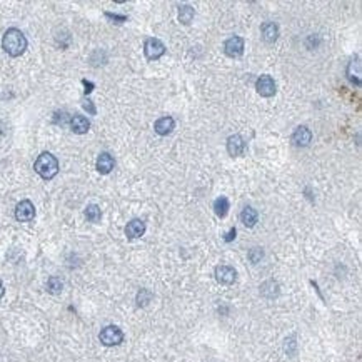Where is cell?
I'll return each mask as SVG.
<instances>
[{
    "instance_id": "cell-13",
    "label": "cell",
    "mask_w": 362,
    "mask_h": 362,
    "mask_svg": "<svg viewBox=\"0 0 362 362\" xmlns=\"http://www.w3.org/2000/svg\"><path fill=\"white\" fill-rule=\"evenodd\" d=\"M70 128H72L74 134L82 136V134L88 132V128H90V122H88V118L84 117V116H74L70 118Z\"/></svg>"
},
{
    "instance_id": "cell-16",
    "label": "cell",
    "mask_w": 362,
    "mask_h": 362,
    "mask_svg": "<svg viewBox=\"0 0 362 362\" xmlns=\"http://www.w3.org/2000/svg\"><path fill=\"white\" fill-rule=\"evenodd\" d=\"M257 219H259V214L252 207H244V210L240 212V222L246 227H254L257 224Z\"/></svg>"
},
{
    "instance_id": "cell-2",
    "label": "cell",
    "mask_w": 362,
    "mask_h": 362,
    "mask_svg": "<svg viewBox=\"0 0 362 362\" xmlns=\"http://www.w3.org/2000/svg\"><path fill=\"white\" fill-rule=\"evenodd\" d=\"M34 168H36V172L42 178L50 180V178L56 177L58 172V160L50 152H42L40 156L37 157L36 164H34Z\"/></svg>"
},
{
    "instance_id": "cell-12",
    "label": "cell",
    "mask_w": 362,
    "mask_h": 362,
    "mask_svg": "<svg viewBox=\"0 0 362 362\" xmlns=\"http://www.w3.org/2000/svg\"><path fill=\"white\" fill-rule=\"evenodd\" d=\"M96 167H97V170H98V172L106 176V174H110V172H112V168L116 167V160H114V157L110 156V154L102 152L100 156L97 157Z\"/></svg>"
},
{
    "instance_id": "cell-3",
    "label": "cell",
    "mask_w": 362,
    "mask_h": 362,
    "mask_svg": "<svg viewBox=\"0 0 362 362\" xmlns=\"http://www.w3.org/2000/svg\"><path fill=\"white\" fill-rule=\"evenodd\" d=\"M98 339H100V342L104 346L114 347V346H118L124 340V332L118 329L117 326H107L100 330Z\"/></svg>"
},
{
    "instance_id": "cell-26",
    "label": "cell",
    "mask_w": 362,
    "mask_h": 362,
    "mask_svg": "<svg viewBox=\"0 0 362 362\" xmlns=\"http://www.w3.org/2000/svg\"><path fill=\"white\" fill-rule=\"evenodd\" d=\"M82 84H84V86H86V94H90V92L94 90V87H96V86H94L92 82L86 80V78H84V80H82Z\"/></svg>"
},
{
    "instance_id": "cell-18",
    "label": "cell",
    "mask_w": 362,
    "mask_h": 362,
    "mask_svg": "<svg viewBox=\"0 0 362 362\" xmlns=\"http://www.w3.org/2000/svg\"><path fill=\"white\" fill-rule=\"evenodd\" d=\"M194 16H196V12L190 6H180L178 7V20L184 24V26H189V24L192 22V18H194Z\"/></svg>"
},
{
    "instance_id": "cell-7",
    "label": "cell",
    "mask_w": 362,
    "mask_h": 362,
    "mask_svg": "<svg viewBox=\"0 0 362 362\" xmlns=\"http://www.w3.org/2000/svg\"><path fill=\"white\" fill-rule=\"evenodd\" d=\"M244 47H246L244 38L234 36V37H230V38H227V40H226L224 52L229 57H240L242 54H244Z\"/></svg>"
},
{
    "instance_id": "cell-8",
    "label": "cell",
    "mask_w": 362,
    "mask_h": 362,
    "mask_svg": "<svg viewBox=\"0 0 362 362\" xmlns=\"http://www.w3.org/2000/svg\"><path fill=\"white\" fill-rule=\"evenodd\" d=\"M216 279L220 282V284L230 286L234 284L237 279V272L232 269L230 266H219L216 269Z\"/></svg>"
},
{
    "instance_id": "cell-10",
    "label": "cell",
    "mask_w": 362,
    "mask_h": 362,
    "mask_svg": "<svg viewBox=\"0 0 362 362\" xmlns=\"http://www.w3.org/2000/svg\"><path fill=\"white\" fill-rule=\"evenodd\" d=\"M312 140V132L310 128H307L306 126H299L292 134V142L299 147H307Z\"/></svg>"
},
{
    "instance_id": "cell-27",
    "label": "cell",
    "mask_w": 362,
    "mask_h": 362,
    "mask_svg": "<svg viewBox=\"0 0 362 362\" xmlns=\"http://www.w3.org/2000/svg\"><path fill=\"white\" fill-rule=\"evenodd\" d=\"M84 107H86L90 114H96V107L92 106V102H90V100H86V102H84Z\"/></svg>"
},
{
    "instance_id": "cell-21",
    "label": "cell",
    "mask_w": 362,
    "mask_h": 362,
    "mask_svg": "<svg viewBox=\"0 0 362 362\" xmlns=\"http://www.w3.org/2000/svg\"><path fill=\"white\" fill-rule=\"evenodd\" d=\"M62 289H64V284L58 277H50V279L47 280V290L50 292V294H60Z\"/></svg>"
},
{
    "instance_id": "cell-23",
    "label": "cell",
    "mask_w": 362,
    "mask_h": 362,
    "mask_svg": "<svg viewBox=\"0 0 362 362\" xmlns=\"http://www.w3.org/2000/svg\"><path fill=\"white\" fill-rule=\"evenodd\" d=\"M264 257V252H262V249H259V247H254L250 252H249V259L252 264H257V262H260V259Z\"/></svg>"
},
{
    "instance_id": "cell-20",
    "label": "cell",
    "mask_w": 362,
    "mask_h": 362,
    "mask_svg": "<svg viewBox=\"0 0 362 362\" xmlns=\"http://www.w3.org/2000/svg\"><path fill=\"white\" fill-rule=\"evenodd\" d=\"M86 217H87V220L88 222H98L100 220V217H102V212H100V207L96 206V204H90V206H87V209H86Z\"/></svg>"
},
{
    "instance_id": "cell-17",
    "label": "cell",
    "mask_w": 362,
    "mask_h": 362,
    "mask_svg": "<svg viewBox=\"0 0 362 362\" xmlns=\"http://www.w3.org/2000/svg\"><path fill=\"white\" fill-rule=\"evenodd\" d=\"M214 212L217 217H226L227 212H229V200H227V197H217L214 200Z\"/></svg>"
},
{
    "instance_id": "cell-14",
    "label": "cell",
    "mask_w": 362,
    "mask_h": 362,
    "mask_svg": "<svg viewBox=\"0 0 362 362\" xmlns=\"http://www.w3.org/2000/svg\"><path fill=\"white\" fill-rule=\"evenodd\" d=\"M174 127H176V120H174L172 117H160L158 120L156 122V126H154V130H156L158 136H168Z\"/></svg>"
},
{
    "instance_id": "cell-24",
    "label": "cell",
    "mask_w": 362,
    "mask_h": 362,
    "mask_svg": "<svg viewBox=\"0 0 362 362\" xmlns=\"http://www.w3.org/2000/svg\"><path fill=\"white\" fill-rule=\"evenodd\" d=\"M106 16L108 18H112V20H117L116 24H122V22H126L127 20V17L126 16H116V14H110V12H107Z\"/></svg>"
},
{
    "instance_id": "cell-9",
    "label": "cell",
    "mask_w": 362,
    "mask_h": 362,
    "mask_svg": "<svg viewBox=\"0 0 362 362\" xmlns=\"http://www.w3.org/2000/svg\"><path fill=\"white\" fill-rule=\"evenodd\" d=\"M244 150H246V142H244V138L239 136V134L230 136L229 138H227V152H229L232 157L242 156Z\"/></svg>"
},
{
    "instance_id": "cell-22",
    "label": "cell",
    "mask_w": 362,
    "mask_h": 362,
    "mask_svg": "<svg viewBox=\"0 0 362 362\" xmlns=\"http://www.w3.org/2000/svg\"><path fill=\"white\" fill-rule=\"evenodd\" d=\"M150 300H152V294H150V292H148L147 289L138 290V294H137V304H138V306L146 307Z\"/></svg>"
},
{
    "instance_id": "cell-1",
    "label": "cell",
    "mask_w": 362,
    "mask_h": 362,
    "mask_svg": "<svg viewBox=\"0 0 362 362\" xmlns=\"http://www.w3.org/2000/svg\"><path fill=\"white\" fill-rule=\"evenodd\" d=\"M2 47L8 56L12 57H18L26 52L27 48V38L26 36L18 30V28H8V30L4 34L2 38Z\"/></svg>"
},
{
    "instance_id": "cell-11",
    "label": "cell",
    "mask_w": 362,
    "mask_h": 362,
    "mask_svg": "<svg viewBox=\"0 0 362 362\" xmlns=\"http://www.w3.org/2000/svg\"><path fill=\"white\" fill-rule=\"evenodd\" d=\"M146 234V222L140 219H132L126 226V236L128 239H138Z\"/></svg>"
},
{
    "instance_id": "cell-19",
    "label": "cell",
    "mask_w": 362,
    "mask_h": 362,
    "mask_svg": "<svg viewBox=\"0 0 362 362\" xmlns=\"http://www.w3.org/2000/svg\"><path fill=\"white\" fill-rule=\"evenodd\" d=\"M260 294L264 297L272 299V297H276L277 294H279V286H277L274 280L266 282V284H262V287H260Z\"/></svg>"
},
{
    "instance_id": "cell-15",
    "label": "cell",
    "mask_w": 362,
    "mask_h": 362,
    "mask_svg": "<svg viewBox=\"0 0 362 362\" xmlns=\"http://www.w3.org/2000/svg\"><path fill=\"white\" fill-rule=\"evenodd\" d=\"M277 37H279V27H277V24L266 22L264 26H262V38H264L267 44H274L277 40Z\"/></svg>"
},
{
    "instance_id": "cell-28",
    "label": "cell",
    "mask_w": 362,
    "mask_h": 362,
    "mask_svg": "<svg viewBox=\"0 0 362 362\" xmlns=\"http://www.w3.org/2000/svg\"><path fill=\"white\" fill-rule=\"evenodd\" d=\"M4 294H6V287H4L2 280H0V299H2V297H4Z\"/></svg>"
},
{
    "instance_id": "cell-5",
    "label": "cell",
    "mask_w": 362,
    "mask_h": 362,
    "mask_svg": "<svg viewBox=\"0 0 362 362\" xmlns=\"http://www.w3.org/2000/svg\"><path fill=\"white\" fill-rule=\"evenodd\" d=\"M36 217V207L30 200L18 202L16 207V219L18 222H30Z\"/></svg>"
},
{
    "instance_id": "cell-4",
    "label": "cell",
    "mask_w": 362,
    "mask_h": 362,
    "mask_svg": "<svg viewBox=\"0 0 362 362\" xmlns=\"http://www.w3.org/2000/svg\"><path fill=\"white\" fill-rule=\"evenodd\" d=\"M144 52H146V57L148 60H157V58H160L166 54V46L158 38L152 37L147 38L146 44H144Z\"/></svg>"
},
{
    "instance_id": "cell-6",
    "label": "cell",
    "mask_w": 362,
    "mask_h": 362,
    "mask_svg": "<svg viewBox=\"0 0 362 362\" xmlns=\"http://www.w3.org/2000/svg\"><path fill=\"white\" fill-rule=\"evenodd\" d=\"M256 88H257V92H259V96H262V97H272L277 90L274 78L270 76H260L257 78Z\"/></svg>"
},
{
    "instance_id": "cell-25",
    "label": "cell",
    "mask_w": 362,
    "mask_h": 362,
    "mask_svg": "<svg viewBox=\"0 0 362 362\" xmlns=\"http://www.w3.org/2000/svg\"><path fill=\"white\" fill-rule=\"evenodd\" d=\"M236 234H237V230L234 229V227H232V229H230V230H229V232H227V234H226L224 240H226V242H232V240L236 239Z\"/></svg>"
}]
</instances>
